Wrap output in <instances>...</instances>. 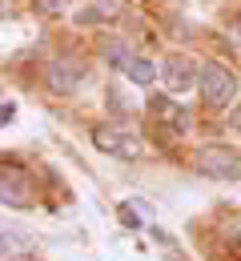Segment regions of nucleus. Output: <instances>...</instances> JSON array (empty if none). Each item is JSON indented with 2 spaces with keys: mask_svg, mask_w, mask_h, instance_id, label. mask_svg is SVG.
<instances>
[{
  "mask_svg": "<svg viewBox=\"0 0 241 261\" xmlns=\"http://www.w3.org/2000/svg\"><path fill=\"white\" fill-rule=\"evenodd\" d=\"M44 81H48V89L52 93H76L85 81H89V72H85V61L81 57H57L48 72H44Z\"/></svg>",
  "mask_w": 241,
  "mask_h": 261,
  "instance_id": "4",
  "label": "nucleus"
},
{
  "mask_svg": "<svg viewBox=\"0 0 241 261\" xmlns=\"http://www.w3.org/2000/svg\"><path fill=\"white\" fill-rule=\"evenodd\" d=\"M117 8H121V0H97V4L81 8V12H76V20H81V24H97V20H109V16H117Z\"/></svg>",
  "mask_w": 241,
  "mask_h": 261,
  "instance_id": "6",
  "label": "nucleus"
},
{
  "mask_svg": "<svg viewBox=\"0 0 241 261\" xmlns=\"http://www.w3.org/2000/svg\"><path fill=\"white\" fill-rule=\"evenodd\" d=\"M161 81L169 93H189L193 85H201V65H193V57L185 53H173L161 61Z\"/></svg>",
  "mask_w": 241,
  "mask_h": 261,
  "instance_id": "2",
  "label": "nucleus"
},
{
  "mask_svg": "<svg viewBox=\"0 0 241 261\" xmlns=\"http://www.w3.org/2000/svg\"><path fill=\"white\" fill-rule=\"evenodd\" d=\"M36 4H40V8H48V12H57V8H65L69 0H36Z\"/></svg>",
  "mask_w": 241,
  "mask_h": 261,
  "instance_id": "8",
  "label": "nucleus"
},
{
  "mask_svg": "<svg viewBox=\"0 0 241 261\" xmlns=\"http://www.w3.org/2000/svg\"><path fill=\"white\" fill-rule=\"evenodd\" d=\"M193 161H197V173L217 177V181H237L241 177V153L225 149V145H205Z\"/></svg>",
  "mask_w": 241,
  "mask_h": 261,
  "instance_id": "1",
  "label": "nucleus"
},
{
  "mask_svg": "<svg viewBox=\"0 0 241 261\" xmlns=\"http://www.w3.org/2000/svg\"><path fill=\"white\" fill-rule=\"evenodd\" d=\"M93 141H97L101 153H113V157H125V161H137V157H141L137 137L125 133V129H109V125H101V129L93 133Z\"/></svg>",
  "mask_w": 241,
  "mask_h": 261,
  "instance_id": "5",
  "label": "nucleus"
},
{
  "mask_svg": "<svg viewBox=\"0 0 241 261\" xmlns=\"http://www.w3.org/2000/svg\"><path fill=\"white\" fill-rule=\"evenodd\" d=\"M157 72H161V68H153V61H145V57H129V65H125V76H129L133 85H153Z\"/></svg>",
  "mask_w": 241,
  "mask_h": 261,
  "instance_id": "7",
  "label": "nucleus"
},
{
  "mask_svg": "<svg viewBox=\"0 0 241 261\" xmlns=\"http://www.w3.org/2000/svg\"><path fill=\"white\" fill-rule=\"evenodd\" d=\"M233 93H237V81H233V72L225 65H217V61L201 65V97L209 105H229Z\"/></svg>",
  "mask_w": 241,
  "mask_h": 261,
  "instance_id": "3",
  "label": "nucleus"
},
{
  "mask_svg": "<svg viewBox=\"0 0 241 261\" xmlns=\"http://www.w3.org/2000/svg\"><path fill=\"white\" fill-rule=\"evenodd\" d=\"M229 121H233V129H241V100L233 105V117H229Z\"/></svg>",
  "mask_w": 241,
  "mask_h": 261,
  "instance_id": "9",
  "label": "nucleus"
}]
</instances>
